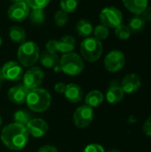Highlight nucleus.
Returning <instances> with one entry per match:
<instances>
[{"label": "nucleus", "mask_w": 151, "mask_h": 152, "mask_svg": "<svg viewBox=\"0 0 151 152\" xmlns=\"http://www.w3.org/2000/svg\"><path fill=\"white\" fill-rule=\"evenodd\" d=\"M124 96L125 93L123 89L121 88V86L117 85L111 86L106 93V99L110 104H117L120 102L124 99Z\"/></svg>", "instance_id": "19"}, {"label": "nucleus", "mask_w": 151, "mask_h": 152, "mask_svg": "<svg viewBox=\"0 0 151 152\" xmlns=\"http://www.w3.org/2000/svg\"><path fill=\"white\" fill-rule=\"evenodd\" d=\"M31 23L35 25H40L44 22L45 14L43 9H32L28 14Z\"/></svg>", "instance_id": "24"}, {"label": "nucleus", "mask_w": 151, "mask_h": 152, "mask_svg": "<svg viewBox=\"0 0 151 152\" xmlns=\"http://www.w3.org/2000/svg\"><path fill=\"white\" fill-rule=\"evenodd\" d=\"M127 26L130 28L131 32L140 33L144 29V28L146 26V21L142 17V15H133L129 20Z\"/></svg>", "instance_id": "22"}, {"label": "nucleus", "mask_w": 151, "mask_h": 152, "mask_svg": "<svg viewBox=\"0 0 151 152\" xmlns=\"http://www.w3.org/2000/svg\"><path fill=\"white\" fill-rule=\"evenodd\" d=\"M101 23L107 28H116L123 22L122 12L115 6H107L100 12Z\"/></svg>", "instance_id": "6"}, {"label": "nucleus", "mask_w": 151, "mask_h": 152, "mask_svg": "<svg viewBox=\"0 0 151 152\" xmlns=\"http://www.w3.org/2000/svg\"><path fill=\"white\" fill-rule=\"evenodd\" d=\"M76 29L77 34L83 37H89L93 32V27L92 23L86 19L79 20L76 24Z\"/></svg>", "instance_id": "21"}, {"label": "nucleus", "mask_w": 151, "mask_h": 152, "mask_svg": "<svg viewBox=\"0 0 151 152\" xmlns=\"http://www.w3.org/2000/svg\"><path fill=\"white\" fill-rule=\"evenodd\" d=\"M61 70L69 76H77L82 73L85 63L81 56L76 53H64L60 59Z\"/></svg>", "instance_id": "4"}, {"label": "nucleus", "mask_w": 151, "mask_h": 152, "mask_svg": "<svg viewBox=\"0 0 151 152\" xmlns=\"http://www.w3.org/2000/svg\"><path fill=\"white\" fill-rule=\"evenodd\" d=\"M2 125H3V120H2V118H1V116H0V129H1Z\"/></svg>", "instance_id": "39"}, {"label": "nucleus", "mask_w": 151, "mask_h": 152, "mask_svg": "<svg viewBox=\"0 0 151 152\" xmlns=\"http://www.w3.org/2000/svg\"><path fill=\"white\" fill-rule=\"evenodd\" d=\"M80 52L82 57L89 61L94 62L98 61L103 52V46L100 40L93 37H86L83 40L80 45Z\"/></svg>", "instance_id": "5"}, {"label": "nucleus", "mask_w": 151, "mask_h": 152, "mask_svg": "<svg viewBox=\"0 0 151 152\" xmlns=\"http://www.w3.org/2000/svg\"><path fill=\"white\" fill-rule=\"evenodd\" d=\"M39 60H40L41 64L44 68H47V69H51V68L53 69L56 66H58L60 63V58L57 53L50 52L47 50H45L40 54Z\"/></svg>", "instance_id": "18"}, {"label": "nucleus", "mask_w": 151, "mask_h": 152, "mask_svg": "<svg viewBox=\"0 0 151 152\" xmlns=\"http://www.w3.org/2000/svg\"><path fill=\"white\" fill-rule=\"evenodd\" d=\"M37 152H58V150L53 145H44L41 147Z\"/></svg>", "instance_id": "35"}, {"label": "nucleus", "mask_w": 151, "mask_h": 152, "mask_svg": "<svg viewBox=\"0 0 151 152\" xmlns=\"http://www.w3.org/2000/svg\"><path fill=\"white\" fill-rule=\"evenodd\" d=\"M79 0H61L60 5L65 12H73L78 6Z\"/></svg>", "instance_id": "28"}, {"label": "nucleus", "mask_w": 151, "mask_h": 152, "mask_svg": "<svg viewBox=\"0 0 151 152\" xmlns=\"http://www.w3.org/2000/svg\"><path fill=\"white\" fill-rule=\"evenodd\" d=\"M28 133L26 126L15 122L5 126L0 134L4 145L11 151H21L28 142Z\"/></svg>", "instance_id": "1"}, {"label": "nucleus", "mask_w": 151, "mask_h": 152, "mask_svg": "<svg viewBox=\"0 0 151 152\" xmlns=\"http://www.w3.org/2000/svg\"><path fill=\"white\" fill-rule=\"evenodd\" d=\"M40 49L39 46L33 41L23 42L17 52L19 63L26 68L33 67L39 60Z\"/></svg>", "instance_id": "3"}, {"label": "nucleus", "mask_w": 151, "mask_h": 152, "mask_svg": "<svg viewBox=\"0 0 151 152\" xmlns=\"http://www.w3.org/2000/svg\"><path fill=\"white\" fill-rule=\"evenodd\" d=\"M28 7L32 9H44L51 0H24Z\"/></svg>", "instance_id": "30"}, {"label": "nucleus", "mask_w": 151, "mask_h": 152, "mask_svg": "<svg viewBox=\"0 0 151 152\" xmlns=\"http://www.w3.org/2000/svg\"><path fill=\"white\" fill-rule=\"evenodd\" d=\"M142 86V79L139 75L131 73L126 75L121 83V88L125 94H133Z\"/></svg>", "instance_id": "14"}, {"label": "nucleus", "mask_w": 151, "mask_h": 152, "mask_svg": "<svg viewBox=\"0 0 151 152\" xmlns=\"http://www.w3.org/2000/svg\"><path fill=\"white\" fill-rule=\"evenodd\" d=\"M26 129L31 136L35 138H40L46 134L49 126L45 120L42 118H31L26 125Z\"/></svg>", "instance_id": "13"}, {"label": "nucleus", "mask_w": 151, "mask_h": 152, "mask_svg": "<svg viewBox=\"0 0 151 152\" xmlns=\"http://www.w3.org/2000/svg\"><path fill=\"white\" fill-rule=\"evenodd\" d=\"M2 76V73H1V70H0V77Z\"/></svg>", "instance_id": "41"}, {"label": "nucleus", "mask_w": 151, "mask_h": 152, "mask_svg": "<svg viewBox=\"0 0 151 152\" xmlns=\"http://www.w3.org/2000/svg\"><path fill=\"white\" fill-rule=\"evenodd\" d=\"M23 86L28 90L38 88L44 81V73L39 67H30L23 74Z\"/></svg>", "instance_id": "9"}, {"label": "nucleus", "mask_w": 151, "mask_h": 152, "mask_svg": "<svg viewBox=\"0 0 151 152\" xmlns=\"http://www.w3.org/2000/svg\"><path fill=\"white\" fill-rule=\"evenodd\" d=\"M1 45H2V37L0 36V46H1Z\"/></svg>", "instance_id": "40"}, {"label": "nucleus", "mask_w": 151, "mask_h": 152, "mask_svg": "<svg viewBox=\"0 0 151 152\" xmlns=\"http://www.w3.org/2000/svg\"><path fill=\"white\" fill-rule=\"evenodd\" d=\"M8 17L12 21L20 22L27 19L29 14V7L25 1L13 3L7 12Z\"/></svg>", "instance_id": "12"}, {"label": "nucleus", "mask_w": 151, "mask_h": 152, "mask_svg": "<svg viewBox=\"0 0 151 152\" xmlns=\"http://www.w3.org/2000/svg\"><path fill=\"white\" fill-rule=\"evenodd\" d=\"M1 73L4 79L14 82L20 80L23 77V69L19 62L10 61L3 66Z\"/></svg>", "instance_id": "11"}, {"label": "nucleus", "mask_w": 151, "mask_h": 152, "mask_svg": "<svg viewBox=\"0 0 151 152\" xmlns=\"http://www.w3.org/2000/svg\"><path fill=\"white\" fill-rule=\"evenodd\" d=\"M76 46V39L72 36H64L60 40H50L46 44V50L53 53H71Z\"/></svg>", "instance_id": "7"}, {"label": "nucleus", "mask_w": 151, "mask_h": 152, "mask_svg": "<svg viewBox=\"0 0 151 152\" xmlns=\"http://www.w3.org/2000/svg\"><path fill=\"white\" fill-rule=\"evenodd\" d=\"M9 1H11V2H12V3H18V2H22V1H24V0H9Z\"/></svg>", "instance_id": "38"}, {"label": "nucleus", "mask_w": 151, "mask_h": 152, "mask_svg": "<svg viewBox=\"0 0 151 152\" xmlns=\"http://www.w3.org/2000/svg\"><path fill=\"white\" fill-rule=\"evenodd\" d=\"M69 21V16L68 13L65 12L62 10L57 11L55 15H54V22L55 25L58 27H63L65 26Z\"/></svg>", "instance_id": "29"}, {"label": "nucleus", "mask_w": 151, "mask_h": 152, "mask_svg": "<svg viewBox=\"0 0 151 152\" xmlns=\"http://www.w3.org/2000/svg\"><path fill=\"white\" fill-rule=\"evenodd\" d=\"M108 152H120V151L118 150H116V149H112V150H109Z\"/></svg>", "instance_id": "37"}, {"label": "nucleus", "mask_w": 151, "mask_h": 152, "mask_svg": "<svg viewBox=\"0 0 151 152\" xmlns=\"http://www.w3.org/2000/svg\"><path fill=\"white\" fill-rule=\"evenodd\" d=\"M30 119H31V115L24 110H19L15 111L13 114L14 122L20 125H22L24 126H26V125L28 123Z\"/></svg>", "instance_id": "25"}, {"label": "nucleus", "mask_w": 151, "mask_h": 152, "mask_svg": "<svg viewBox=\"0 0 151 152\" xmlns=\"http://www.w3.org/2000/svg\"><path fill=\"white\" fill-rule=\"evenodd\" d=\"M142 129H143V133L147 136L151 137V116L144 122Z\"/></svg>", "instance_id": "32"}, {"label": "nucleus", "mask_w": 151, "mask_h": 152, "mask_svg": "<svg viewBox=\"0 0 151 152\" xmlns=\"http://www.w3.org/2000/svg\"><path fill=\"white\" fill-rule=\"evenodd\" d=\"M130 121H133V123H135L137 120L135 119V117H133V116H131V117H130V120H129V122H130Z\"/></svg>", "instance_id": "36"}, {"label": "nucleus", "mask_w": 151, "mask_h": 152, "mask_svg": "<svg viewBox=\"0 0 151 152\" xmlns=\"http://www.w3.org/2000/svg\"><path fill=\"white\" fill-rule=\"evenodd\" d=\"M103 101H104V95L101 92L98 90H93L89 92L85 98V105L91 108L99 107L103 102Z\"/></svg>", "instance_id": "20"}, {"label": "nucleus", "mask_w": 151, "mask_h": 152, "mask_svg": "<svg viewBox=\"0 0 151 152\" xmlns=\"http://www.w3.org/2000/svg\"><path fill=\"white\" fill-rule=\"evenodd\" d=\"M64 95L69 102L72 103H77L83 100L84 93L81 87L77 84H69L66 86Z\"/></svg>", "instance_id": "16"}, {"label": "nucleus", "mask_w": 151, "mask_h": 152, "mask_svg": "<svg viewBox=\"0 0 151 152\" xmlns=\"http://www.w3.org/2000/svg\"><path fill=\"white\" fill-rule=\"evenodd\" d=\"M122 3L134 15H141L149 6V0H122Z\"/></svg>", "instance_id": "17"}, {"label": "nucleus", "mask_w": 151, "mask_h": 152, "mask_svg": "<svg viewBox=\"0 0 151 152\" xmlns=\"http://www.w3.org/2000/svg\"><path fill=\"white\" fill-rule=\"evenodd\" d=\"M9 37L14 43L22 44L26 39V32L20 26H12L9 29Z\"/></svg>", "instance_id": "23"}, {"label": "nucleus", "mask_w": 151, "mask_h": 152, "mask_svg": "<svg viewBox=\"0 0 151 152\" xmlns=\"http://www.w3.org/2000/svg\"><path fill=\"white\" fill-rule=\"evenodd\" d=\"M125 64V56L119 50L110 51L104 59L105 69L109 72H117L121 70Z\"/></svg>", "instance_id": "8"}, {"label": "nucleus", "mask_w": 151, "mask_h": 152, "mask_svg": "<svg viewBox=\"0 0 151 152\" xmlns=\"http://www.w3.org/2000/svg\"><path fill=\"white\" fill-rule=\"evenodd\" d=\"M83 152H106L104 148L98 144V143H92V144H89L87 145L85 149Z\"/></svg>", "instance_id": "31"}, {"label": "nucleus", "mask_w": 151, "mask_h": 152, "mask_svg": "<svg viewBox=\"0 0 151 152\" xmlns=\"http://www.w3.org/2000/svg\"><path fill=\"white\" fill-rule=\"evenodd\" d=\"M141 15L146 22L151 21V6H148Z\"/></svg>", "instance_id": "33"}, {"label": "nucleus", "mask_w": 151, "mask_h": 152, "mask_svg": "<svg viewBox=\"0 0 151 152\" xmlns=\"http://www.w3.org/2000/svg\"><path fill=\"white\" fill-rule=\"evenodd\" d=\"M131 30L128 28L127 25L125 24H120L119 26H117L115 28V35L117 38H119L120 40H127L130 38L131 37Z\"/></svg>", "instance_id": "26"}, {"label": "nucleus", "mask_w": 151, "mask_h": 152, "mask_svg": "<svg viewBox=\"0 0 151 152\" xmlns=\"http://www.w3.org/2000/svg\"><path fill=\"white\" fill-rule=\"evenodd\" d=\"M66 86L64 83L62 82H59V83H56L55 86H54V90L56 93L58 94H64L65 92V89H66Z\"/></svg>", "instance_id": "34"}, {"label": "nucleus", "mask_w": 151, "mask_h": 152, "mask_svg": "<svg viewBox=\"0 0 151 152\" xmlns=\"http://www.w3.org/2000/svg\"><path fill=\"white\" fill-rule=\"evenodd\" d=\"M94 112L93 108L87 105L78 107L73 115V123L77 128H85L93 120Z\"/></svg>", "instance_id": "10"}, {"label": "nucleus", "mask_w": 151, "mask_h": 152, "mask_svg": "<svg viewBox=\"0 0 151 152\" xmlns=\"http://www.w3.org/2000/svg\"><path fill=\"white\" fill-rule=\"evenodd\" d=\"M28 89L23 85H18L11 87L7 92L8 99L14 104L21 105L26 102L27 95L28 94Z\"/></svg>", "instance_id": "15"}, {"label": "nucleus", "mask_w": 151, "mask_h": 152, "mask_svg": "<svg viewBox=\"0 0 151 152\" xmlns=\"http://www.w3.org/2000/svg\"><path fill=\"white\" fill-rule=\"evenodd\" d=\"M93 35H94V37L96 39L100 40V41L105 40V39L108 38V37L109 35V29L106 26H104L102 24H100V25H97L94 28Z\"/></svg>", "instance_id": "27"}, {"label": "nucleus", "mask_w": 151, "mask_h": 152, "mask_svg": "<svg viewBox=\"0 0 151 152\" xmlns=\"http://www.w3.org/2000/svg\"><path fill=\"white\" fill-rule=\"evenodd\" d=\"M52 97L49 92L44 88H35L28 91L26 103L29 110L41 113L47 110L51 105Z\"/></svg>", "instance_id": "2"}]
</instances>
